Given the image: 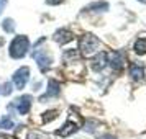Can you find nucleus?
Instances as JSON below:
<instances>
[{
  "mask_svg": "<svg viewBox=\"0 0 146 139\" xmlns=\"http://www.w3.org/2000/svg\"><path fill=\"white\" fill-rule=\"evenodd\" d=\"M30 49V40L25 34H20V36H15V40L10 43V49H8V54L12 59H21L25 57Z\"/></svg>",
  "mask_w": 146,
  "mask_h": 139,
  "instance_id": "obj_1",
  "label": "nucleus"
},
{
  "mask_svg": "<svg viewBox=\"0 0 146 139\" xmlns=\"http://www.w3.org/2000/svg\"><path fill=\"white\" fill-rule=\"evenodd\" d=\"M100 47V41L97 36L94 34H84L80 38V43H79V53H82L84 56H92V54L97 53V49Z\"/></svg>",
  "mask_w": 146,
  "mask_h": 139,
  "instance_id": "obj_2",
  "label": "nucleus"
},
{
  "mask_svg": "<svg viewBox=\"0 0 146 139\" xmlns=\"http://www.w3.org/2000/svg\"><path fill=\"white\" fill-rule=\"evenodd\" d=\"M12 80H13V85L17 90H23L25 85L28 84V80H30V69L28 67H20V69H17L15 74L12 75Z\"/></svg>",
  "mask_w": 146,
  "mask_h": 139,
  "instance_id": "obj_3",
  "label": "nucleus"
},
{
  "mask_svg": "<svg viewBox=\"0 0 146 139\" xmlns=\"http://www.w3.org/2000/svg\"><path fill=\"white\" fill-rule=\"evenodd\" d=\"M31 101H33V97L31 95H21L15 100V103L10 105V108H15L18 115H27L31 108Z\"/></svg>",
  "mask_w": 146,
  "mask_h": 139,
  "instance_id": "obj_4",
  "label": "nucleus"
},
{
  "mask_svg": "<svg viewBox=\"0 0 146 139\" xmlns=\"http://www.w3.org/2000/svg\"><path fill=\"white\" fill-rule=\"evenodd\" d=\"M33 56H35V59H36V62H38V66H40V69L43 70V72H46L48 69L53 66V59H51V56L46 54L44 51H35Z\"/></svg>",
  "mask_w": 146,
  "mask_h": 139,
  "instance_id": "obj_5",
  "label": "nucleus"
},
{
  "mask_svg": "<svg viewBox=\"0 0 146 139\" xmlns=\"http://www.w3.org/2000/svg\"><path fill=\"white\" fill-rule=\"evenodd\" d=\"M107 62H108V54L105 51H100V53H97L94 56L90 66H92V69L95 72H100V70H104L107 67Z\"/></svg>",
  "mask_w": 146,
  "mask_h": 139,
  "instance_id": "obj_6",
  "label": "nucleus"
},
{
  "mask_svg": "<svg viewBox=\"0 0 146 139\" xmlns=\"http://www.w3.org/2000/svg\"><path fill=\"white\" fill-rule=\"evenodd\" d=\"M59 93H61L59 82H56L54 79H51L49 82H48V90H46V93H44L43 97H40V101H44V100L51 98V97H58Z\"/></svg>",
  "mask_w": 146,
  "mask_h": 139,
  "instance_id": "obj_7",
  "label": "nucleus"
},
{
  "mask_svg": "<svg viewBox=\"0 0 146 139\" xmlns=\"http://www.w3.org/2000/svg\"><path fill=\"white\" fill-rule=\"evenodd\" d=\"M54 41L58 43V44H66V43H69V41L74 40V34L71 33V31H67L66 28H61V30H58L56 33H54Z\"/></svg>",
  "mask_w": 146,
  "mask_h": 139,
  "instance_id": "obj_8",
  "label": "nucleus"
},
{
  "mask_svg": "<svg viewBox=\"0 0 146 139\" xmlns=\"http://www.w3.org/2000/svg\"><path fill=\"white\" fill-rule=\"evenodd\" d=\"M110 66L115 69V70H121L123 66H125V54L117 51V53H113V57L110 61Z\"/></svg>",
  "mask_w": 146,
  "mask_h": 139,
  "instance_id": "obj_9",
  "label": "nucleus"
},
{
  "mask_svg": "<svg viewBox=\"0 0 146 139\" xmlns=\"http://www.w3.org/2000/svg\"><path fill=\"white\" fill-rule=\"evenodd\" d=\"M77 129H79V128H77L76 123L67 121L62 128H59V129L56 131V134H58V136H71V134H74V132H77Z\"/></svg>",
  "mask_w": 146,
  "mask_h": 139,
  "instance_id": "obj_10",
  "label": "nucleus"
},
{
  "mask_svg": "<svg viewBox=\"0 0 146 139\" xmlns=\"http://www.w3.org/2000/svg\"><path fill=\"white\" fill-rule=\"evenodd\" d=\"M130 77H131L135 82L143 80V77H145V69H143V66L131 64V67H130Z\"/></svg>",
  "mask_w": 146,
  "mask_h": 139,
  "instance_id": "obj_11",
  "label": "nucleus"
},
{
  "mask_svg": "<svg viewBox=\"0 0 146 139\" xmlns=\"http://www.w3.org/2000/svg\"><path fill=\"white\" fill-rule=\"evenodd\" d=\"M79 57L80 53L77 49H69L67 53H64V62L66 64H76V62H79Z\"/></svg>",
  "mask_w": 146,
  "mask_h": 139,
  "instance_id": "obj_12",
  "label": "nucleus"
},
{
  "mask_svg": "<svg viewBox=\"0 0 146 139\" xmlns=\"http://www.w3.org/2000/svg\"><path fill=\"white\" fill-rule=\"evenodd\" d=\"M108 3L107 2H104V0H100V2H94V3H90V5H87L86 10H89V12H105V10H108Z\"/></svg>",
  "mask_w": 146,
  "mask_h": 139,
  "instance_id": "obj_13",
  "label": "nucleus"
},
{
  "mask_svg": "<svg viewBox=\"0 0 146 139\" xmlns=\"http://www.w3.org/2000/svg\"><path fill=\"white\" fill-rule=\"evenodd\" d=\"M135 53L139 54V56L146 54V38H139V40H136V43H135Z\"/></svg>",
  "mask_w": 146,
  "mask_h": 139,
  "instance_id": "obj_14",
  "label": "nucleus"
},
{
  "mask_svg": "<svg viewBox=\"0 0 146 139\" xmlns=\"http://www.w3.org/2000/svg\"><path fill=\"white\" fill-rule=\"evenodd\" d=\"M2 28L5 33H15V21L12 18H5L2 21Z\"/></svg>",
  "mask_w": 146,
  "mask_h": 139,
  "instance_id": "obj_15",
  "label": "nucleus"
},
{
  "mask_svg": "<svg viewBox=\"0 0 146 139\" xmlns=\"http://www.w3.org/2000/svg\"><path fill=\"white\" fill-rule=\"evenodd\" d=\"M0 128H3V129H13L15 123L12 121L10 116H3V118L0 119Z\"/></svg>",
  "mask_w": 146,
  "mask_h": 139,
  "instance_id": "obj_16",
  "label": "nucleus"
},
{
  "mask_svg": "<svg viewBox=\"0 0 146 139\" xmlns=\"http://www.w3.org/2000/svg\"><path fill=\"white\" fill-rule=\"evenodd\" d=\"M56 116H58V111H56V110H49V111H46L44 115H43L41 121H43V123H49V121H51V119H54Z\"/></svg>",
  "mask_w": 146,
  "mask_h": 139,
  "instance_id": "obj_17",
  "label": "nucleus"
},
{
  "mask_svg": "<svg viewBox=\"0 0 146 139\" xmlns=\"http://www.w3.org/2000/svg\"><path fill=\"white\" fill-rule=\"evenodd\" d=\"M12 90H13V85H12L10 82H7V84H3V87L0 88V92H2V95H10V93H12Z\"/></svg>",
  "mask_w": 146,
  "mask_h": 139,
  "instance_id": "obj_18",
  "label": "nucleus"
},
{
  "mask_svg": "<svg viewBox=\"0 0 146 139\" xmlns=\"http://www.w3.org/2000/svg\"><path fill=\"white\" fill-rule=\"evenodd\" d=\"M27 139H46L44 134H40V132H30L27 136Z\"/></svg>",
  "mask_w": 146,
  "mask_h": 139,
  "instance_id": "obj_19",
  "label": "nucleus"
},
{
  "mask_svg": "<svg viewBox=\"0 0 146 139\" xmlns=\"http://www.w3.org/2000/svg\"><path fill=\"white\" fill-rule=\"evenodd\" d=\"M97 125V121H92V119H89V121H87L86 123V131H89V132H92L94 129H95V128H94V126Z\"/></svg>",
  "mask_w": 146,
  "mask_h": 139,
  "instance_id": "obj_20",
  "label": "nucleus"
},
{
  "mask_svg": "<svg viewBox=\"0 0 146 139\" xmlns=\"http://www.w3.org/2000/svg\"><path fill=\"white\" fill-rule=\"evenodd\" d=\"M64 0H46L48 5H59V3H62Z\"/></svg>",
  "mask_w": 146,
  "mask_h": 139,
  "instance_id": "obj_21",
  "label": "nucleus"
},
{
  "mask_svg": "<svg viewBox=\"0 0 146 139\" xmlns=\"http://www.w3.org/2000/svg\"><path fill=\"white\" fill-rule=\"evenodd\" d=\"M7 7V0H0V15L3 12V8Z\"/></svg>",
  "mask_w": 146,
  "mask_h": 139,
  "instance_id": "obj_22",
  "label": "nucleus"
},
{
  "mask_svg": "<svg viewBox=\"0 0 146 139\" xmlns=\"http://www.w3.org/2000/svg\"><path fill=\"white\" fill-rule=\"evenodd\" d=\"M99 139H115L113 136H102V138H99Z\"/></svg>",
  "mask_w": 146,
  "mask_h": 139,
  "instance_id": "obj_23",
  "label": "nucleus"
},
{
  "mask_svg": "<svg viewBox=\"0 0 146 139\" xmlns=\"http://www.w3.org/2000/svg\"><path fill=\"white\" fill-rule=\"evenodd\" d=\"M0 139H8V138L5 136V134H2V132H0Z\"/></svg>",
  "mask_w": 146,
  "mask_h": 139,
  "instance_id": "obj_24",
  "label": "nucleus"
},
{
  "mask_svg": "<svg viewBox=\"0 0 146 139\" xmlns=\"http://www.w3.org/2000/svg\"><path fill=\"white\" fill-rule=\"evenodd\" d=\"M138 2H141V3H146V0H138Z\"/></svg>",
  "mask_w": 146,
  "mask_h": 139,
  "instance_id": "obj_25",
  "label": "nucleus"
},
{
  "mask_svg": "<svg viewBox=\"0 0 146 139\" xmlns=\"http://www.w3.org/2000/svg\"><path fill=\"white\" fill-rule=\"evenodd\" d=\"M0 44H3V40H0Z\"/></svg>",
  "mask_w": 146,
  "mask_h": 139,
  "instance_id": "obj_26",
  "label": "nucleus"
}]
</instances>
